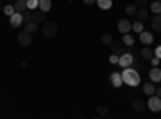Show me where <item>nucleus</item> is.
Returning <instances> with one entry per match:
<instances>
[{
    "instance_id": "1",
    "label": "nucleus",
    "mask_w": 161,
    "mask_h": 119,
    "mask_svg": "<svg viewBox=\"0 0 161 119\" xmlns=\"http://www.w3.org/2000/svg\"><path fill=\"white\" fill-rule=\"evenodd\" d=\"M123 82L129 87H137L140 84V74L136 68H132V66H127V68H123Z\"/></svg>"
},
{
    "instance_id": "2",
    "label": "nucleus",
    "mask_w": 161,
    "mask_h": 119,
    "mask_svg": "<svg viewBox=\"0 0 161 119\" xmlns=\"http://www.w3.org/2000/svg\"><path fill=\"white\" fill-rule=\"evenodd\" d=\"M58 34V26L55 21H45L42 24V35L47 39H52Z\"/></svg>"
},
{
    "instance_id": "3",
    "label": "nucleus",
    "mask_w": 161,
    "mask_h": 119,
    "mask_svg": "<svg viewBox=\"0 0 161 119\" xmlns=\"http://www.w3.org/2000/svg\"><path fill=\"white\" fill-rule=\"evenodd\" d=\"M18 44L21 45V47H29L31 44H32V34H29L28 31H21L19 34H18Z\"/></svg>"
},
{
    "instance_id": "4",
    "label": "nucleus",
    "mask_w": 161,
    "mask_h": 119,
    "mask_svg": "<svg viewBox=\"0 0 161 119\" xmlns=\"http://www.w3.org/2000/svg\"><path fill=\"white\" fill-rule=\"evenodd\" d=\"M147 106H148V108H150V111H153V113L161 111V98H159L158 95H150L148 103H147Z\"/></svg>"
},
{
    "instance_id": "5",
    "label": "nucleus",
    "mask_w": 161,
    "mask_h": 119,
    "mask_svg": "<svg viewBox=\"0 0 161 119\" xmlns=\"http://www.w3.org/2000/svg\"><path fill=\"white\" fill-rule=\"evenodd\" d=\"M31 21H34V23H37V24H44V23L47 21V16H45L44 11L32 10V11H31Z\"/></svg>"
},
{
    "instance_id": "6",
    "label": "nucleus",
    "mask_w": 161,
    "mask_h": 119,
    "mask_svg": "<svg viewBox=\"0 0 161 119\" xmlns=\"http://www.w3.org/2000/svg\"><path fill=\"white\" fill-rule=\"evenodd\" d=\"M118 31L121 34H127L129 31H132V24L127 18H123V19H119L118 21Z\"/></svg>"
},
{
    "instance_id": "7",
    "label": "nucleus",
    "mask_w": 161,
    "mask_h": 119,
    "mask_svg": "<svg viewBox=\"0 0 161 119\" xmlns=\"http://www.w3.org/2000/svg\"><path fill=\"white\" fill-rule=\"evenodd\" d=\"M132 61H134V55L132 53H123L119 57V61H118V64L121 66V68H127V66H132Z\"/></svg>"
},
{
    "instance_id": "8",
    "label": "nucleus",
    "mask_w": 161,
    "mask_h": 119,
    "mask_svg": "<svg viewBox=\"0 0 161 119\" xmlns=\"http://www.w3.org/2000/svg\"><path fill=\"white\" fill-rule=\"evenodd\" d=\"M10 18V24H11V28H19V26L23 24V13L19 11H15Z\"/></svg>"
},
{
    "instance_id": "9",
    "label": "nucleus",
    "mask_w": 161,
    "mask_h": 119,
    "mask_svg": "<svg viewBox=\"0 0 161 119\" xmlns=\"http://www.w3.org/2000/svg\"><path fill=\"white\" fill-rule=\"evenodd\" d=\"M111 50H113V53H116V55H123V53H126V45H124V42L121 41V42H111Z\"/></svg>"
},
{
    "instance_id": "10",
    "label": "nucleus",
    "mask_w": 161,
    "mask_h": 119,
    "mask_svg": "<svg viewBox=\"0 0 161 119\" xmlns=\"http://www.w3.org/2000/svg\"><path fill=\"white\" fill-rule=\"evenodd\" d=\"M150 76V81L155 84V82H161V69H159V66H153V68L150 69L148 73Z\"/></svg>"
},
{
    "instance_id": "11",
    "label": "nucleus",
    "mask_w": 161,
    "mask_h": 119,
    "mask_svg": "<svg viewBox=\"0 0 161 119\" xmlns=\"http://www.w3.org/2000/svg\"><path fill=\"white\" fill-rule=\"evenodd\" d=\"M134 16H136V19H137V21L145 23L147 19H148V11H147V8H145V7H143V8H137V11L134 13Z\"/></svg>"
},
{
    "instance_id": "12",
    "label": "nucleus",
    "mask_w": 161,
    "mask_h": 119,
    "mask_svg": "<svg viewBox=\"0 0 161 119\" xmlns=\"http://www.w3.org/2000/svg\"><path fill=\"white\" fill-rule=\"evenodd\" d=\"M110 81H111V85L113 87H121L124 82H123V76H121L119 73H111V76H110Z\"/></svg>"
},
{
    "instance_id": "13",
    "label": "nucleus",
    "mask_w": 161,
    "mask_h": 119,
    "mask_svg": "<svg viewBox=\"0 0 161 119\" xmlns=\"http://www.w3.org/2000/svg\"><path fill=\"white\" fill-rule=\"evenodd\" d=\"M140 42L145 44V45L153 44V34L148 32V31H142V32H140Z\"/></svg>"
},
{
    "instance_id": "14",
    "label": "nucleus",
    "mask_w": 161,
    "mask_h": 119,
    "mask_svg": "<svg viewBox=\"0 0 161 119\" xmlns=\"http://www.w3.org/2000/svg\"><path fill=\"white\" fill-rule=\"evenodd\" d=\"M140 57L147 61V60H152L153 57H155V51L150 48V45H145L143 48H142V51H140Z\"/></svg>"
},
{
    "instance_id": "15",
    "label": "nucleus",
    "mask_w": 161,
    "mask_h": 119,
    "mask_svg": "<svg viewBox=\"0 0 161 119\" xmlns=\"http://www.w3.org/2000/svg\"><path fill=\"white\" fill-rule=\"evenodd\" d=\"M39 10L48 13L52 10V0H39Z\"/></svg>"
},
{
    "instance_id": "16",
    "label": "nucleus",
    "mask_w": 161,
    "mask_h": 119,
    "mask_svg": "<svg viewBox=\"0 0 161 119\" xmlns=\"http://www.w3.org/2000/svg\"><path fill=\"white\" fill-rule=\"evenodd\" d=\"M150 24H152L153 31H158V32L161 31V13H159V15H155V18H152Z\"/></svg>"
},
{
    "instance_id": "17",
    "label": "nucleus",
    "mask_w": 161,
    "mask_h": 119,
    "mask_svg": "<svg viewBox=\"0 0 161 119\" xmlns=\"http://www.w3.org/2000/svg\"><path fill=\"white\" fill-rule=\"evenodd\" d=\"M132 110L136 111V113L145 111V103H143L142 100H134V101H132Z\"/></svg>"
},
{
    "instance_id": "18",
    "label": "nucleus",
    "mask_w": 161,
    "mask_h": 119,
    "mask_svg": "<svg viewBox=\"0 0 161 119\" xmlns=\"http://www.w3.org/2000/svg\"><path fill=\"white\" fill-rule=\"evenodd\" d=\"M100 10H110L113 7V0H97L95 2Z\"/></svg>"
},
{
    "instance_id": "19",
    "label": "nucleus",
    "mask_w": 161,
    "mask_h": 119,
    "mask_svg": "<svg viewBox=\"0 0 161 119\" xmlns=\"http://www.w3.org/2000/svg\"><path fill=\"white\" fill-rule=\"evenodd\" d=\"M155 90H156V87H155L153 82H147L143 85V94L145 95H155Z\"/></svg>"
},
{
    "instance_id": "20",
    "label": "nucleus",
    "mask_w": 161,
    "mask_h": 119,
    "mask_svg": "<svg viewBox=\"0 0 161 119\" xmlns=\"http://www.w3.org/2000/svg\"><path fill=\"white\" fill-rule=\"evenodd\" d=\"M13 7H15V10H16V11H19V13H23L24 10H28V5H26V0H16Z\"/></svg>"
},
{
    "instance_id": "21",
    "label": "nucleus",
    "mask_w": 161,
    "mask_h": 119,
    "mask_svg": "<svg viewBox=\"0 0 161 119\" xmlns=\"http://www.w3.org/2000/svg\"><path fill=\"white\" fill-rule=\"evenodd\" d=\"M123 35H124V37H123V42H124V45H126V47H132L134 44H136L134 37H132L129 32H127V34H123Z\"/></svg>"
},
{
    "instance_id": "22",
    "label": "nucleus",
    "mask_w": 161,
    "mask_h": 119,
    "mask_svg": "<svg viewBox=\"0 0 161 119\" xmlns=\"http://www.w3.org/2000/svg\"><path fill=\"white\" fill-rule=\"evenodd\" d=\"M37 23H34V21H29V23H26V31H28L29 34H36L37 32Z\"/></svg>"
},
{
    "instance_id": "23",
    "label": "nucleus",
    "mask_w": 161,
    "mask_h": 119,
    "mask_svg": "<svg viewBox=\"0 0 161 119\" xmlns=\"http://www.w3.org/2000/svg\"><path fill=\"white\" fill-rule=\"evenodd\" d=\"M150 10L155 13V15H159V13H161V2H159V0H156V2L150 3Z\"/></svg>"
},
{
    "instance_id": "24",
    "label": "nucleus",
    "mask_w": 161,
    "mask_h": 119,
    "mask_svg": "<svg viewBox=\"0 0 161 119\" xmlns=\"http://www.w3.org/2000/svg\"><path fill=\"white\" fill-rule=\"evenodd\" d=\"M132 31H134V32H139V34H140V32L143 31V23H142V21H137V19H136V23H132Z\"/></svg>"
},
{
    "instance_id": "25",
    "label": "nucleus",
    "mask_w": 161,
    "mask_h": 119,
    "mask_svg": "<svg viewBox=\"0 0 161 119\" xmlns=\"http://www.w3.org/2000/svg\"><path fill=\"white\" fill-rule=\"evenodd\" d=\"M26 5H28V10H37L39 8V0H26Z\"/></svg>"
},
{
    "instance_id": "26",
    "label": "nucleus",
    "mask_w": 161,
    "mask_h": 119,
    "mask_svg": "<svg viewBox=\"0 0 161 119\" xmlns=\"http://www.w3.org/2000/svg\"><path fill=\"white\" fill-rule=\"evenodd\" d=\"M111 42H113V37H111V34L105 32V34L102 35V44H103V45H111Z\"/></svg>"
},
{
    "instance_id": "27",
    "label": "nucleus",
    "mask_w": 161,
    "mask_h": 119,
    "mask_svg": "<svg viewBox=\"0 0 161 119\" xmlns=\"http://www.w3.org/2000/svg\"><path fill=\"white\" fill-rule=\"evenodd\" d=\"M97 116L98 117H106L108 116V108L106 106H98L97 108Z\"/></svg>"
},
{
    "instance_id": "28",
    "label": "nucleus",
    "mask_w": 161,
    "mask_h": 119,
    "mask_svg": "<svg viewBox=\"0 0 161 119\" xmlns=\"http://www.w3.org/2000/svg\"><path fill=\"white\" fill-rule=\"evenodd\" d=\"M142 64H143V58L140 57V58H134V61H132V68H136V69H140L142 68Z\"/></svg>"
},
{
    "instance_id": "29",
    "label": "nucleus",
    "mask_w": 161,
    "mask_h": 119,
    "mask_svg": "<svg viewBox=\"0 0 161 119\" xmlns=\"http://www.w3.org/2000/svg\"><path fill=\"white\" fill-rule=\"evenodd\" d=\"M15 11L16 10H15V7H13V5H5V8H3V13H5L7 16H11Z\"/></svg>"
},
{
    "instance_id": "30",
    "label": "nucleus",
    "mask_w": 161,
    "mask_h": 119,
    "mask_svg": "<svg viewBox=\"0 0 161 119\" xmlns=\"http://www.w3.org/2000/svg\"><path fill=\"white\" fill-rule=\"evenodd\" d=\"M134 5L137 8H143L145 5H148V0H134Z\"/></svg>"
},
{
    "instance_id": "31",
    "label": "nucleus",
    "mask_w": 161,
    "mask_h": 119,
    "mask_svg": "<svg viewBox=\"0 0 161 119\" xmlns=\"http://www.w3.org/2000/svg\"><path fill=\"white\" fill-rule=\"evenodd\" d=\"M124 11H126V15H134V13L137 11V7L136 5H127Z\"/></svg>"
},
{
    "instance_id": "32",
    "label": "nucleus",
    "mask_w": 161,
    "mask_h": 119,
    "mask_svg": "<svg viewBox=\"0 0 161 119\" xmlns=\"http://www.w3.org/2000/svg\"><path fill=\"white\" fill-rule=\"evenodd\" d=\"M31 21V13L29 11H23V23H29Z\"/></svg>"
},
{
    "instance_id": "33",
    "label": "nucleus",
    "mask_w": 161,
    "mask_h": 119,
    "mask_svg": "<svg viewBox=\"0 0 161 119\" xmlns=\"http://www.w3.org/2000/svg\"><path fill=\"white\" fill-rule=\"evenodd\" d=\"M118 61H119V55L113 53V55L110 57V63H111V64H118Z\"/></svg>"
},
{
    "instance_id": "34",
    "label": "nucleus",
    "mask_w": 161,
    "mask_h": 119,
    "mask_svg": "<svg viewBox=\"0 0 161 119\" xmlns=\"http://www.w3.org/2000/svg\"><path fill=\"white\" fill-rule=\"evenodd\" d=\"M153 51H155V57H158V58L161 60V45H158V47H156Z\"/></svg>"
},
{
    "instance_id": "35",
    "label": "nucleus",
    "mask_w": 161,
    "mask_h": 119,
    "mask_svg": "<svg viewBox=\"0 0 161 119\" xmlns=\"http://www.w3.org/2000/svg\"><path fill=\"white\" fill-rule=\"evenodd\" d=\"M150 61H152V66H159V58L158 57H153Z\"/></svg>"
},
{
    "instance_id": "36",
    "label": "nucleus",
    "mask_w": 161,
    "mask_h": 119,
    "mask_svg": "<svg viewBox=\"0 0 161 119\" xmlns=\"http://www.w3.org/2000/svg\"><path fill=\"white\" fill-rule=\"evenodd\" d=\"M82 2H84L86 5H93V3L97 2V0H82Z\"/></svg>"
},
{
    "instance_id": "37",
    "label": "nucleus",
    "mask_w": 161,
    "mask_h": 119,
    "mask_svg": "<svg viewBox=\"0 0 161 119\" xmlns=\"http://www.w3.org/2000/svg\"><path fill=\"white\" fill-rule=\"evenodd\" d=\"M155 95H158V97L161 98V87H159L158 90H155Z\"/></svg>"
},
{
    "instance_id": "38",
    "label": "nucleus",
    "mask_w": 161,
    "mask_h": 119,
    "mask_svg": "<svg viewBox=\"0 0 161 119\" xmlns=\"http://www.w3.org/2000/svg\"><path fill=\"white\" fill-rule=\"evenodd\" d=\"M3 8H5V5H3L2 0H0V11H3Z\"/></svg>"
},
{
    "instance_id": "39",
    "label": "nucleus",
    "mask_w": 161,
    "mask_h": 119,
    "mask_svg": "<svg viewBox=\"0 0 161 119\" xmlns=\"http://www.w3.org/2000/svg\"><path fill=\"white\" fill-rule=\"evenodd\" d=\"M7 2H16V0H7Z\"/></svg>"
},
{
    "instance_id": "40",
    "label": "nucleus",
    "mask_w": 161,
    "mask_h": 119,
    "mask_svg": "<svg viewBox=\"0 0 161 119\" xmlns=\"http://www.w3.org/2000/svg\"><path fill=\"white\" fill-rule=\"evenodd\" d=\"M66 2H74V0H66Z\"/></svg>"
},
{
    "instance_id": "41",
    "label": "nucleus",
    "mask_w": 161,
    "mask_h": 119,
    "mask_svg": "<svg viewBox=\"0 0 161 119\" xmlns=\"http://www.w3.org/2000/svg\"><path fill=\"white\" fill-rule=\"evenodd\" d=\"M159 2H161V0H159Z\"/></svg>"
}]
</instances>
